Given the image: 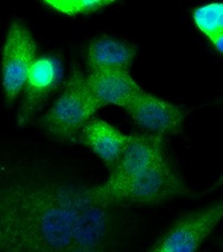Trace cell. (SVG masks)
I'll use <instances>...</instances> for the list:
<instances>
[{
    "label": "cell",
    "mask_w": 223,
    "mask_h": 252,
    "mask_svg": "<svg viewBox=\"0 0 223 252\" xmlns=\"http://www.w3.org/2000/svg\"><path fill=\"white\" fill-rule=\"evenodd\" d=\"M90 184L40 159L0 169V252H126L125 209L93 202Z\"/></svg>",
    "instance_id": "cell-1"
},
{
    "label": "cell",
    "mask_w": 223,
    "mask_h": 252,
    "mask_svg": "<svg viewBox=\"0 0 223 252\" xmlns=\"http://www.w3.org/2000/svg\"><path fill=\"white\" fill-rule=\"evenodd\" d=\"M193 194L174 166L164 161L151 169L120 181H107L90 186L88 195L93 202L119 209L152 207L179 197Z\"/></svg>",
    "instance_id": "cell-2"
},
{
    "label": "cell",
    "mask_w": 223,
    "mask_h": 252,
    "mask_svg": "<svg viewBox=\"0 0 223 252\" xmlns=\"http://www.w3.org/2000/svg\"><path fill=\"white\" fill-rule=\"evenodd\" d=\"M97 112L87 93L85 74L75 65L61 94L38 119V126L55 142L77 143L82 129Z\"/></svg>",
    "instance_id": "cell-3"
},
{
    "label": "cell",
    "mask_w": 223,
    "mask_h": 252,
    "mask_svg": "<svg viewBox=\"0 0 223 252\" xmlns=\"http://www.w3.org/2000/svg\"><path fill=\"white\" fill-rule=\"evenodd\" d=\"M223 217V203L216 202L180 216L159 236L151 252H199Z\"/></svg>",
    "instance_id": "cell-4"
},
{
    "label": "cell",
    "mask_w": 223,
    "mask_h": 252,
    "mask_svg": "<svg viewBox=\"0 0 223 252\" xmlns=\"http://www.w3.org/2000/svg\"><path fill=\"white\" fill-rule=\"evenodd\" d=\"M37 56V43L24 22L15 19L8 27L1 55V83L6 102L20 95Z\"/></svg>",
    "instance_id": "cell-5"
},
{
    "label": "cell",
    "mask_w": 223,
    "mask_h": 252,
    "mask_svg": "<svg viewBox=\"0 0 223 252\" xmlns=\"http://www.w3.org/2000/svg\"><path fill=\"white\" fill-rule=\"evenodd\" d=\"M64 79V66L60 57L46 54L36 58L22 91L17 111V124L28 125L43 110Z\"/></svg>",
    "instance_id": "cell-6"
},
{
    "label": "cell",
    "mask_w": 223,
    "mask_h": 252,
    "mask_svg": "<svg viewBox=\"0 0 223 252\" xmlns=\"http://www.w3.org/2000/svg\"><path fill=\"white\" fill-rule=\"evenodd\" d=\"M144 133L152 135H179L189 112L184 107L145 92L124 108Z\"/></svg>",
    "instance_id": "cell-7"
},
{
    "label": "cell",
    "mask_w": 223,
    "mask_h": 252,
    "mask_svg": "<svg viewBox=\"0 0 223 252\" xmlns=\"http://www.w3.org/2000/svg\"><path fill=\"white\" fill-rule=\"evenodd\" d=\"M167 159L165 138L147 133L129 134L119 161L108 171L107 181H120L151 169Z\"/></svg>",
    "instance_id": "cell-8"
},
{
    "label": "cell",
    "mask_w": 223,
    "mask_h": 252,
    "mask_svg": "<svg viewBox=\"0 0 223 252\" xmlns=\"http://www.w3.org/2000/svg\"><path fill=\"white\" fill-rule=\"evenodd\" d=\"M87 93L96 108L115 105L124 108L146 91L138 85L129 71L100 70L85 75Z\"/></svg>",
    "instance_id": "cell-9"
},
{
    "label": "cell",
    "mask_w": 223,
    "mask_h": 252,
    "mask_svg": "<svg viewBox=\"0 0 223 252\" xmlns=\"http://www.w3.org/2000/svg\"><path fill=\"white\" fill-rule=\"evenodd\" d=\"M128 137L129 134L95 116L82 129L77 143L90 150L111 171L123 153Z\"/></svg>",
    "instance_id": "cell-10"
},
{
    "label": "cell",
    "mask_w": 223,
    "mask_h": 252,
    "mask_svg": "<svg viewBox=\"0 0 223 252\" xmlns=\"http://www.w3.org/2000/svg\"><path fill=\"white\" fill-rule=\"evenodd\" d=\"M140 52L135 44L112 35H102L92 39L86 54L88 71H129Z\"/></svg>",
    "instance_id": "cell-11"
},
{
    "label": "cell",
    "mask_w": 223,
    "mask_h": 252,
    "mask_svg": "<svg viewBox=\"0 0 223 252\" xmlns=\"http://www.w3.org/2000/svg\"><path fill=\"white\" fill-rule=\"evenodd\" d=\"M192 18L217 52L223 54V3L210 2L195 8Z\"/></svg>",
    "instance_id": "cell-12"
},
{
    "label": "cell",
    "mask_w": 223,
    "mask_h": 252,
    "mask_svg": "<svg viewBox=\"0 0 223 252\" xmlns=\"http://www.w3.org/2000/svg\"><path fill=\"white\" fill-rule=\"evenodd\" d=\"M49 9L66 16L91 15L103 10L115 1L113 0H45L41 1Z\"/></svg>",
    "instance_id": "cell-13"
},
{
    "label": "cell",
    "mask_w": 223,
    "mask_h": 252,
    "mask_svg": "<svg viewBox=\"0 0 223 252\" xmlns=\"http://www.w3.org/2000/svg\"><path fill=\"white\" fill-rule=\"evenodd\" d=\"M147 252H151V251H150V250H149V251H147Z\"/></svg>",
    "instance_id": "cell-14"
}]
</instances>
